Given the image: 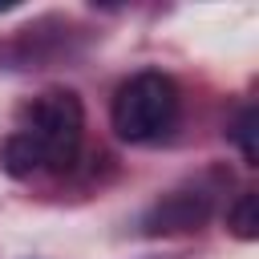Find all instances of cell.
Here are the masks:
<instances>
[{
  "mask_svg": "<svg viewBox=\"0 0 259 259\" xmlns=\"http://www.w3.org/2000/svg\"><path fill=\"white\" fill-rule=\"evenodd\" d=\"M81 130H85V113H81L77 93L53 89L32 101L28 125L8 138L4 162L12 174H32L40 166H69L77 158Z\"/></svg>",
  "mask_w": 259,
  "mask_h": 259,
  "instance_id": "cell-1",
  "label": "cell"
},
{
  "mask_svg": "<svg viewBox=\"0 0 259 259\" xmlns=\"http://www.w3.org/2000/svg\"><path fill=\"white\" fill-rule=\"evenodd\" d=\"M235 138H239V146H243V158H247V162H255V109H247V113H243V121H239V130H235Z\"/></svg>",
  "mask_w": 259,
  "mask_h": 259,
  "instance_id": "cell-4",
  "label": "cell"
},
{
  "mask_svg": "<svg viewBox=\"0 0 259 259\" xmlns=\"http://www.w3.org/2000/svg\"><path fill=\"white\" fill-rule=\"evenodd\" d=\"M231 227H235L239 239H255V231H259V198H255V194H243V198L235 202Z\"/></svg>",
  "mask_w": 259,
  "mask_h": 259,
  "instance_id": "cell-3",
  "label": "cell"
},
{
  "mask_svg": "<svg viewBox=\"0 0 259 259\" xmlns=\"http://www.w3.org/2000/svg\"><path fill=\"white\" fill-rule=\"evenodd\" d=\"M178 85L166 73H138L113 97V130L125 142H154L174 125Z\"/></svg>",
  "mask_w": 259,
  "mask_h": 259,
  "instance_id": "cell-2",
  "label": "cell"
}]
</instances>
